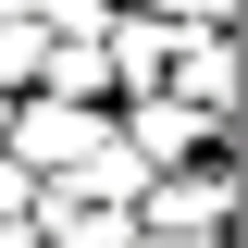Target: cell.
Returning a JSON list of instances; mask_svg holds the SVG:
<instances>
[{
    "instance_id": "cell-1",
    "label": "cell",
    "mask_w": 248,
    "mask_h": 248,
    "mask_svg": "<svg viewBox=\"0 0 248 248\" xmlns=\"http://www.w3.org/2000/svg\"><path fill=\"white\" fill-rule=\"evenodd\" d=\"M0 137H13L25 161H99L112 149V112H87V99H25Z\"/></svg>"
},
{
    "instance_id": "cell-2",
    "label": "cell",
    "mask_w": 248,
    "mask_h": 248,
    "mask_svg": "<svg viewBox=\"0 0 248 248\" xmlns=\"http://www.w3.org/2000/svg\"><path fill=\"white\" fill-rule=\"evenodd\" d=\"M161 75H174V112H199V124H223V99H236V50H223V37H174V62H161Z\"/></svg>"
},
{
    "instance_id": "cell-3",
    "label": "cell",
    "mask_w": 248,
    "mask_h": 248,
    "mask_svg": "<svg viewBox=\"0 0 248 248\" xmlns=\"http://www.w3.org/2000/svg\"><path fill=\"white\" fill-rule=\"evenodd\" d=\"M186 137H199V112H174V99H161V87L137 99V112H124V149H149V161H174Z\"/></svg>"
},
{
    "instance_id": "cell-4",
    "label": "cell",
    "mask_w": 248,
    "mask_h": 248,
    "mask_svg": "<svg viewBox=\"0 0 248 248\" xmlns=\"http://www.w3.org/2000/svg\"><path fill=\"white\" fill-rule=\"evenodd\" d=\"M137 13H161L174 37H223V13H236V0H137Z\"/></svg>"
},
{
    "instance_id": "cell-5",
    "label": "cell",
    "mask_w": 248,
    "mask_h": 248,
    "mask_svg": "<svg viewBox=\"0 0 248 248\" xmlns=\"http://www.w3.org/2000/svg\"><path fill=\"white\" fill-rule=\"evenodd\" d=\"M0 124H13V99H0Z\"/></svg>"
}]
</instances>
